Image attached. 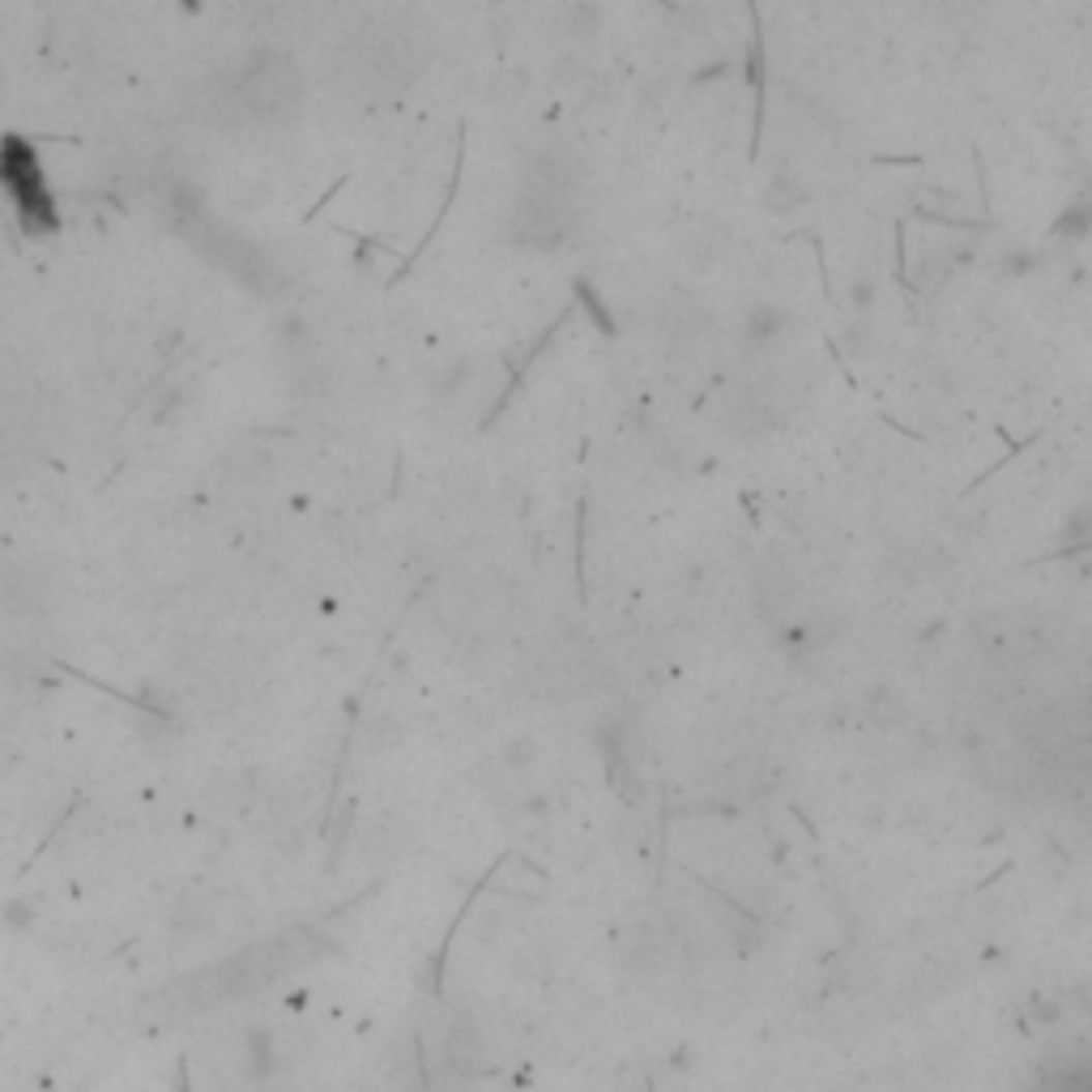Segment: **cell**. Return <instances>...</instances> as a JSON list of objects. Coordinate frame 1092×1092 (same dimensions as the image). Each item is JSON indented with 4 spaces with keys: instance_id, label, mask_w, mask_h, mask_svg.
<instances>
[{
    "instance_id": "cell-3",
    "label": "cell",
    "mask_w": 1092,
    "mask_h": 1092,
    "mask_svg": "<svg viewBox=\"0 0 1092 1092\" xmlns=\"http://www.w3.org/2000/svg\"><path fill=\"white\" fill-rule=\"evenodd\" d=\"M870 717H875L879 726H896V721L905 717L901 696H896L892 687H875V691H870Z\"/></svg>"
},
{
    "instance_id": "cell-5",
    "label": "cell",
    "mask_w": 1092,
    "mask_h": 1092,
    "mask_svg": "<svg viewBox=\"0 0 1092 1092\" xmlns=\"http://www.w3.org/2000/svg\"><path fill=\"white\" fill-rule=\"evenodd\" d=\"M534 760V743L521 738V743H508V764H530Z\"/></svg>"
},
{
    "instance_id": "cell-1",
    "label": "cell",
    "mask_w": 1092,
    "mask_h": 1092,
    "mask_svg": "<svg viewBox=\"0 0 1092 1092\" xmlns=\"http://www.w3.org/2000/svg\"><path fill=\"white\" fill-rule=\"evenodd\" d=\"M786 325H790V316H786L781 307L760 303V307H751V316H747V342H751V346H768V342H777V337L786 333Z\"/></svg>"
},
{
    "instance_id": "cell-4",
    "label": "cell",
    "mask_w": 1092,
    "mask_h": 1092,
    "mask_svg": "<svg viewBox=\"0 0 1092 1092\" xmlns=\"http://www.w3.org/2000/svg\"><path fill=\"white\" fill-rule=\"evenodd\" d=\"M1045 1092H1088V1071H1071V1075H1059Z\"/></svg>"
},
{
    "instance_id": "cell-2",
    "label": "cell",
    "mask_w": 1092,
    "mask_h": 1092,
    "mask_svg": "<svg viewBox=\"0 0 1092 1092\" xmlns=\"http://www.w3.org/2000/svg\"><path fill=\"white\" fill-rule=\"evenodd\" d=\"M806 201V188L794 180L790 171H777L772 175V184H768V193H764V205L772 209V214H790V209H798Z\"/></svg>"
}]
</instances>
